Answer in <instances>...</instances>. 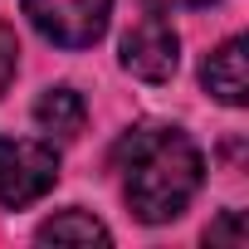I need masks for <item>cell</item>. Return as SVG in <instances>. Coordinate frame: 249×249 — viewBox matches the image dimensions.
<instances>
[{"instance_id":"cell-1","label":"cell","mask_w":249,"mask_h":249,"mask_svg":"<svg viewBox=\"0 0 249 249\" xmlns=\"http://www.w3.org/2000/svg\"><path fill=\"white\" fill-rule=\"evenodd\" d=\"M117 166H122V196L127 210L142 225H171L186 215L205 181V157L200 147L166 122H142V127L122 132L117 142Z\"/></svg>"},{"instance_id":"cell-2","label":"cell","mask_w":249,"mask_h":249,"mask_svg":"<svg viewBox=\"0 0 249 249\" xmlns=\"http://www.w3.org/2000/svg\"><path fill=\"white\" fill-rule=\"evenodd\" d=\"M59 181V152L39 137H0V205L25 210Z\"/></svg>"},{"instance_id":"cell-3","label":"cell","mask_w":249,"mask_h":249,"mask_svg":"<svg viewBox=\"0 0 249 249\" xmlns=\"http://www.w3.org/2000/svg\"><path fill=\"white\" fill-rule=\"evenodd\" d=\"M30 25L59 49H93L107 35L112 0H20Z\"/></svg>"},{"instance_id":"cell-4","label":"cell","mask_w":249,"mask_h":249,"mask_svg":"<svg viewBox=\"0 0 249 249\" xmlns=\"http://www.w3.org/2000/svg\"><path fill=\"white\" fill-rule=\"evenodd\" d=\"M181 64V39L171 30V20H161V10H147L127 35H122V69L142 83H166Z\"/></svg>"},{"instance_id":"cell-5","label":"cell","mask_w":249,"mask_h":249,"mask_svg":"<svg viewBox=\"0 0 249 249\" xmlns=\"http://www.w3.org/2000/svg\"><path fill=\"white\" fill-rule=\"evenodd\" d=\"M200 83L215 103L225 107H244L249 103V69H244V39H225L205 64H200Z\"/></svg>"},{"instance_id":"cell-6","label":"cell","mask_w":249,"mask_h":249,"mask_svg":"<svg viewBox=\"0 0 249 249\" xmlns=\"http://www.w3.org/2000/svg\"><path fill=\"white\" fill-rule=\"evenodd\" d=\"M35 122H39V132L49 142H73L83 132V122H88V103H83L78 88L54 83V88H44L35 98Z\"/></svg>"},{"instance_id":"cell-7","label":"cell","mask_w":249,"mask_h":249,"mask_svg":"<svg viewBox=\"0 0 249 249\" xmlns=\"http://www.w3.org/2000/svg\"><path fill=\"white\" fill-rule=\"evenodd\" d=\"M35 239L39 244H107L112 239V230L98 220V215H88V210H59L54 220H44L39 230H35Z\"/></svg>"},{"instance_id":"cell-8","label":"cell","mask_w":249,"mask_h":249,"mask_svg":"<svg viewBox=\"0 0 249 249\" xmlns=\"http://www.w3.org/2000/svg\"><path fill=\"white\" fill-rule=\"evenodd\" d=\"M244 239H249L244 210H220V220L205 230V244H244Z\"/></svg>"},{"instance_id":"cell-9","label":"cell","mask_w":249,"mask_h":249,"mask_svg":"<svg viewBox=\"0 0 249 249\" xmlns=\"http://www.w3.org/2000/svg\"><path fill=\"white\" fill-rule=\"evenodd\" d=\"M15 69H20V39H15L10 25H0V98L15 83Z\"/></svg>"},{"instance_id":"cell-10","label":"cell","mask_w":249,"mask_h":249,"mask_svg":"<svg viewBox=\"0 0 249 249\" xmlns=\"http://www.w3.org/2000/svg\"><path fill=\"white\" fill-rule=\"evenodd\" d=\"M215 0H152V10H205Z\"/></svg>"}]
</instances>
